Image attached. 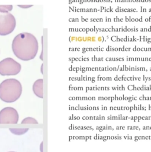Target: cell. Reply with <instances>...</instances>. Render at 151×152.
Returning <instances> with one entry per match:
<instances>
[{"label":"cell","instance_id":"1","mask_svg":"<svg viewBox=\"0 0 151 152\" xmlns=\"http://www.w3.org/2000/svg\"><path fill=\"white\" fill-rule=\"evenodd\" d=\"M12 50L15 56L20 60L28 61L33 59L38 52V40L31 33H19L12 40Z\"/></svg>","mask_w":151,"mask_h":152},{"label":"cell","instance_id":"2","mask_svg":"<svg viewBox=\"0 0 151 152\" xmlns=\"http://www.w3.org/2000/svg\"><path fill=\"white\" fill-rule=\"evenodd\" d=\"M21 83L15 78H8L0 84V99L7 103L17 100L22 93Z\"/></svg>","mask_w":151,"mask_h":152},{"label":"cell","instance_id":"3","mask_svg":"<svg viewBox=\"0 0 151 152\" xmlns=\"http://www.w3.org/2000/svg\"><path fill=\"white\" fill-rule=\"evenodd\" d=\"M21 69V64L12 58H6L0 61V75L2 76L15 75Z\"/></svg>","mask_w":151,"mask_h":152},{"label":"cell","instance_id":"4","mask_svg":"<svg viewBox=\"0 0 151 152\" xmlns=\"http://www.w3.org/2000/svg\"><path fill=\"white\" fill-rule=\"evenodd\" d=\"M15 17L10 12H0V36H7L15 28Z\"/></svg>","mask_w":151,"mask_h":152},{"label":"cell","instance_id":"5","mask_svg":"<svg viewBox=\"0 0 151 152\" xmlns=\"http://www.w3.org/2000/svg\"><path fill=\"white\" fill-rule=\"evenodd\" d=\"M19 115L13 107H6L0 111V124H17Z\"/></svg>","mask_w":151,"mask_h":152},{"label":"cell","instance_id":"6","mask_svg":"<svg viewBox=\"0 0 151 152\" xmlns=\"http://www.w3.org/2000/svg\"><path fill=\"white\" fill-rule=\"evenodd\" d=\"M33 91L35 95L40 98H43V80H37L33 85Z\"/></svg>","mask_w":151,"mask_h":152},{"label":"cell","instance_id":"7","mask_svg":"<svg viewBox=\"0 0 151 152\" xmlns=\"http://www.w3.org/2000/svg\"><path fill=\"white\" fill-rule=\"evenodd\" d=\"M9 131L15 135H23L28 131V128H9Z\"/></svg>","mask_w":151,"mask_h":152},{"label":"cell","instance_id":"8","mask_svg":"<svg viewBox=\"0 0 151 152\" xmlns=\"http://www.w3.org/2000/svg\"><path fill=\"white\" fill-rule=\"evenodd\" d=\"M13 8L12 5H0V12L5 13L9 12Z\"/></svg>","mask_w":151,"mask_h":152},{"label":"cell","instance_id":"9","mask_svg":"<svg viewBox=\"0 0 151 152\" xmlns=\"http://www.w3.org/2000/svg\"><path fill=\"white\" fill-rule=\"evenodd\" d=\"M21 124H37L38 122L33 118L31 117H27L25 118V119H24L22 122Z\"/></svg>","mask_w":151,"mask_h":152},{"label":"cell","instance_id":"10","mask_svg":"<svg viewBox=\"0 0 151 152\" xmlns=\"http://www.w3.org/2000/svg\"><path fill=\"white\" fill-rule=\"evenodd\" d=\"M17 6L21 8H28L33 7V5H17Z\"/></svg>","mask_w":151,"mask_h":152},{"label":"cell","instance_id":"11","mask_svg":"<svg viewBox=\"0 0 151 152\" xmlns=\"http://www.w3.org/2000/svg\"><path fill=\"white\" fill-rule=\"evenodd\" d=\"M41 43H42V49H41V54H40V59L41 61H43V37H41Z\"/></svg>","mask_w":151,"mask_h":152},{"label":"cell","instance_id":"12","mask_svg":"<svg viewBox=\"0 0 151 152\" xmlns=\"http://www.w3.org/2000/svg\"><path fill=\"white\" fill-rule=\"evenodd\" d=\"M40 152H43V142H41L40 144Z\"/></svg>","mask_w":151,"mask_h":152},{"label":"cell","instance_id":"13","mask_svg":"<svg viewBox=\"0 0 151 152\" xmlns=\"http://www.w3.org/2000/svg\"><path fill=\"white\" fill-rule=\"evenodd\" d=\"M40 71H41V73L43 74V64H42L41 65V69H40Z\"/></svg>","mask_w":151,"mask_h":152},{"label":"cell","instance_id":"14","mask_svg":"<svg viewBox=\"0 0 151 152\" xmlns=\"http://www.w3.org/2000/svg\"><path fill=\"white\" fill-rule=\"evenodd\" d=\"M9 152H15V151H9Z\"/></svg>","mask_w":151,"mask_h":152},{"label":"cell","instance_id":"15","mask_svg":"<svg viewBox=\"0 0 151 152\" xmlns=\"http://www.w3.org/2000/svg\"><path fill=\"white\" fill-rule=\"evenodd\" d=\"M150 129H151V127H150Z\"/></svg>","mask_w":151,"mask_h":152}]
</instances>
